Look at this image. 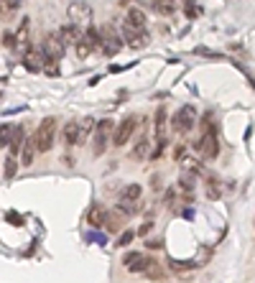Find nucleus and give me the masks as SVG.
<instances>
[{
    "instance_id": "nucleus-1",
    "label": "nucleus",
    "mask_w": 255,
    "mask_h": 283,
    "mask_svg": "<svg viewBox=\"0 0 255 283\" xmlns=\"http://www.w3.org/2000/svg\"><path fill=\"white\" fill-rule=\"evenodd\" d=\"M54 138H57V120H54V118H43L39 122L36 133H33V145H36V151H41V153L51 151Z\"/></svg>"
},
{
    "instance_id": "nucleus-2",
    "label": "nucleus",
    "mask_w": 255,
    "mask_h": 283,
    "mask_svg": "<svg viewBox=\"0 0 255 283\" xmlns=\"http://www.w3.org/2000/svg\"><path fill=\"white\" fill-rule=\"evenodd\" d=\"M110 141H113V120H99L95 128V138H92V156H102L107 151Z\"/></svg>"
},
{
    "instance_id": "nucleus-3",
    "label": "nucleus",
    "mask_w": 255,
    "mask_h": 283,
    "mask_svg": "<svg viewBox=\"0 0 255 283\" xmlns=\"http://www.w3.org/2000/svg\"><path fill=\"white\" fill-rule=\"evenodd\" d=\"M194 122H196V110H194V105H184L174 115V130L181 133V135H186V133L194 128Z\"/></svg>"
},
{
    "instance_id": "nucleus-4",
    "label": "nucleus",
    "mask_w": 255,
    "mask_h": 283,
    "mask_svg": "<svg viewBox=\"0 0 255 283\" xmlns=\"http://www.w3.org/2000/svg\"><path fill=\"white\" fill-rule=\"evenodd\" d=\"M99 49H102L107 56H115L120 49H123V43H120V36H118V31L113 26H105L102 31H99Z\"/></svg>"
},
{
    "instance_id": "nucleus-5",
    "label": "nucleus",
    "mask_w": 255,
    "mask_h": 283,
    "mask_svg": "<svg viewBox=\"0 0 255 283\" xmlns=\"http://www.w3.org/2000/svg\"><path fill=\"white\" fill-rule=\"evenodd\" d=\"M123 265L130 270V273H146V270H148L151 265H156V263L151 260L148 253H128V255L123 258Z\"/></svg>"
},
{
    "instance_id": "nucleus-6",
    "label": "nucleus",
    "mask_w": 255,
    "mask_h": 283,
    "mask_svg": "<svg viewBox=\"0 0 255 283\" xmlns=\"http://www.w3.org/2000/svg\"><path fill=\"white\" fill-rule=\"evenodd\" d=\"M66 13H69V20L77 23V26L90 23L92 20V8H90V3H84V0H74V3L66 8Z\"/></svg>"
},
{
    "instance_id": "nucleus-7",
    "label": "nucleus",
    "mask_w": 255,
    "mask_h": 283,
    "mask_svg": "<svg viewBox=\"0 0 255 283\" xmlns=\"http://www.w3.org/2000/svg\"><path fill=\"white\" fill-rule=\"evenodd\" d=\"M136 125H138V120L136 118H125L123 122H120V125L113 130V141H110V143H113V145H118V148H120V145H125L130 138H133V130H136Z\"/></svg>"
},
{
    "instance_id": "nucleus-8",
    "label": "nucleus",
    "mask_w": 255,
    "mask_h": 283,
    "mask_svg": "<svg viewBox=\"0 0 255 283\" xmlns=\"http://www.w3.org/2000/svg\"><path fill=\"white\" fill-rule=\"evenodd\" d=\"M196 151L202 153L204 158H217V153H219L217 133H215V130H204V135H202V138H199V143H196Z\"/></svg>"
},
{
    "instance_id": "nucleus-9",
    "label": "nucleus",
    "mask_w": 255,
    "mask_h": 283,
    "mask_svg": "<svg viewBox=\"0 0 255 283\" xmlns=\"http://www.w3.org/2000/svg\"><path fill=\"white\" fill-rule=\"evenodd\" d=\"M41 51L46 54V59H49V61H61L66 46L61 43V39L57 36V33H51V36H46V41H43V49H41Z\"/></svg>"
},
{
    "instance_id": "nucleus-10",
    "label": "nucleus",
    "mask_w": 255,
    "mask_h": 283,
    "mask_svg": "<svg viewBox=\"0 0 255 283\" xmlns=\"http://www.w3.org/2000/svg\"><path fill=\"white\" fill-rule=\"evenodd\" d=\"M123 39L128 41L130 49H143L148 43V31L146 28H133V26L123 23Z\"/></svg>"
},
{
    "instance_id": "nucleus-11",
    "label": "nucleus",
    "mask_w": 255,
    "mask_h": 283,
    "mask_svg": "<svg viewBox=\"0 0 255 283\" xmlns=\"http://www.w3.org/2000/svg\"><path fill=\"white\" fill-rule=\"evenodd\" d=\"M46 54H43L41 49H31V51H26V56H23V66L28 72H41L43 66H46Z\"/></svg>"
},
{
    "instance_id": "nucleus-12",
    "label": "nucleus",
    "mask_w": 255,
    "mask_h": 283,
    "mask_svg": "<svg viewBox=\"0 0 255 283\" xmlns=\"http://www.w3.org/2000/svg\"><path fill=\"white\" fill-rule=\"evenodd\" d=\"M57 36L61 39L64 46H69V43H77V41H79L84 33H82V28L77 26V23H69V26H61V28L57 31Z\"/></svg>"
},
{
    "instance_id": "nucleus-13",
    "label": "nucleus",
    "mask_w": 255,
    "mask_h": 283,
    "mask_svg": "<svg viewBox=\"0 0 255 283\" xmlns=\"http://www.w3.org/2000/svg\"><path fill=\"white\" fill-rule=\"evenodd\" d=\"M28 26H31V18H23L18 26V33H13L16 36V49L20 51H28Z\"/></svg>"
},
{
    "instance_id": "nucleus-14",
    "label": "nucleus",
    "mask_w": 255,
    "mask_h": 283,
    "mask_svg": "<svg viewBox=\"0 0 255 283\" xmlns=\"http://www.w3.org/2000/svg\"><path fill=\"white\" fill-rule=\"evenodd\" d=\"M61 138H64V145H77L79 143V122H66Z\"/></svg>"
},
{
    "instance_id": "nucleus-15",
    "label": "nucleus",
    "mask_w": 255,
    "mask_h": 283,
    "mask_svg": "<svg viewBox=\"0 0 255 283\" xmlns=\"http://www.w3.org/2000/svg\"><path fill=\"white\" fill-rule=\"evenodd\" d=\"M105 207H99V204H92V209L87 212V222H90V227H102L105 224Z\"/></svg>"
},
{
    "instance_id": "nucleus-16",
    "label": "nucleus",
    "mask_w": 255,
    "mask_h": 283,
    "mask_svg": "<svg viewBox=\"0 0 255 283\" xmlns=\"http://www.w3.org/2000/svg\"><path fill=\"white\" fill-rule=\"evenodd\" d=\"M148 148H151V141H148V135H143V138L133 145V151H130V158L133 161H143V158L148 156Z\"/></svg>"
},
{
    "instance_id": "nucleus-17",
    "label": "nucleus",
    "mask_w": 255,
    "mask_h": 283,
    "mask_svg": "<svg viewBox=\"0 0 255 283\" xmlns=\"http://www.w3.org/2000/svg\"><path fill=\"white\" fill-rule=\"evenodd\" d=\"M125 23L133 26V28H146V13H143L140 8H130V10H128V18H125Z\"/></svg>"
},
{
    "instance_id": "nucleus-18",
    "label": "nucleus",
    "mask_w": 255,
    "mask_h": 283,
    "mask_svg": "<svg viewBox=\"0 0 255 283\" xmlns=\"http://www.w3.org/2000/svg\"><path fill=\"white\" fill-rule=\"evenodd\" d=\"M151 5L158 16H174L176 13V0H151Z\"/></svg>"
},
{
    "instance_id": "nucleus-19",
    "label": "nucleus",
    "mask_w": 255,
    "mask_h": 283,
    "mask_svg": "<svg viewBox=\"0 0 255 283\" xmlns=\"http://www.w3.org/2000/svg\"><path fill=\"white\" fill-rule=\"evenodd\" d=\"M20 5H23V0H0V16H3V18L16 16Z\"/></svg>"
},
{
    "instance_id": "nucleus-20",
    "label": "nucleus",
    "mask_w": 255,
    "mask_h": 283,
    "mask_svg": "<svg viewBox=\"0 0 255 283\" xmlns=\"http://www.w3.org/2000/svg\"><path fill=\"white\" fill-rule=\"evenodd\" d=\"M23 141H26V133H23V128H13V135H10V156H16L18 151H20V145H23Z\"/></svg>"
},
{
    "instance_id": "nucleus-21",
    "label": "nucleus",
    "mask_w": 255,
    "mask_h": 283,
    "mask_svg": "<svg viewBox=\"0 0 255 283\" xmlns=\"http://www.w3.org/2000/svg\"><path fill=\"white\" fill-rule=\"evenodd\" d=\"M120 222H123V217H120V214L115 212H105V224H102V227L107 230V232H120V227H123V224H120Z\"/></svg>"
},
{
    "instance_id": "nucleus-22",
    "label": "nucleus",
    "mask_w": 255,
    "mask_h": 283,
    "mask_svg": "<svg viewBox=\"0 0 255 283\" xmlns=\"http://www.w3.org/2000/svg\"><path fill=\"white\" fill-rule=\"evenodd\" d=\"M156 141H166V107L156 112Z\"/></svg>"
},
{
    "instance_id": "nucleus-23",
    "label": "nucleus",
    "mask_w": 255,
    "mask_h": 283,
    "mask_svg": "<svg viewBox=\"0 0 255 283\" xmlns=\"http://www.w3.org/2000/svg\"><path fill=\"white\" fill-rule=\"evenodd\" d=\"M74 46H77V56H79V59H87V56H90V54L95 51V49H92V43L87 41V36H82L79 41L74 43Z\"/></svg>"
},
{
    "instance_id": "nucleus-24",
    "label": "nucleus",
    "mask_w": 255,
    "mask_h": 283,
    "mask_svg": "<svg viewBox=\"0 0 255 283\" xmlns=\"http://www.w3.org/2000/svg\"><path fill=\"white\" fill-rule=\"evenodd\" d=\"M23 166H31L33 163V156H36V145H33V138L31 141H23Z\"/></svg>"
},
{
    "instance_id": "nucleus-25",
    "label": "nucleus",
    "mask_w": 255,
    "mask_h": 283,
    "mask_svg": "<svg viewBox=\"0 0 255 283\" xmlns=\"http://www.w3.org/2000/svg\"><path fill=\"white\" fill-rule=\"evenodd\" d=\"M118 212H123V214H136V212H140V204H138V202H130V199H120V202H118Z\"/></svg>"
},
{
    "instance_id": "nucleus-26",
    "label": "nucleus",
    "mask_w": 255,
    "mask_h": 283,
    "mask_svg": "<svg viewBox=\"0 0 255 283\" xmlns=\"http://www.w3.org/2000/svg\"><path fill=\"white\" fill-rule=\"evenodd\" d=\"M10 135H13V125H10V122H3V125H0V148H5L10 143Z\"/></svg>"
},
{
    "instance_id": "nucleus-27",
    "label": "nucleus",
    "mask_w": 255,
    "mask_h": 283,
    "mask_svg": "<svg viewBox=\"0 0 255 283\" xmlns=\"http://www.w3.org/2000/svg\"><path fill=\"white\" fill-rule=\"evenodd\" d=\"M123 199L138 202V199H140V186H138V184H130V186H125V191H123Z\"/></svg>"
},
{
    "instance_id": "nucleus-28",
    "label": "nucleus",
    "mask_w": 255,
    "mask_h": 283,
    "mask_svg": "<svg viewBox=\"0 0 255 283\" xmlns=\"http://www.w3.org/2000/svg\"><path fill=\"white\" fill-rule=\"evenodd\" d=\"M16 171H18V161H16L13 156H8L5 158V179H13Z\"/></svg>"
},
{
    "instance_id": "nucleus-29",
    "label": "nucleus",
    "mask_w": 255,
    "mask_h": 283,
    "mask_svg": "<svg viewBox=\"0 0 255 283\" xmlns=\"http://www.w3.org/2000/svg\"><path fill=\"white\" fill-rule=\"evenodd\" d=\"M133 240H136V232H133V230H125L123 235L118 237V243H115V245H118V247H125V245H130Z\"/></svg>"
},
{
    "instance_id": "nucleus-30",
    "label": "nucleus",
    "mask_w": 255,
    "mask_h": 283,
    "mask_svg": "<svg viewBox=\"0 0 255 283\" xmlns=\"http://www.w3.org/2000/svg\"><path fill=\"white\" fill-rule=\"evenodd\" d=\"M3 46H5V49H16V36H13L10 31L3 33Z\"/></svg>"
},
{
    "instance_id": "nucleus-31",
    "label": "nucleus",
    "mask_w": 255,
    "mask_h": 283,
    "mask_svg": "<svg viewBox=\"0 0 255 283\" xmlns=\"http://www.w3.org/2000/svg\"><path fill=\"white\" fill-rule=\"evenodd\" d=\"M181 189H186V191H192V189H194V176H189V174H184V176H181Z\"/></svg>"
},
{
    "instance_id": "nucleus-32",
    "label": "nucleus",
    "mask_w": 255,
    "mask_h": 283,
    "mask_svg": "<svg viewBox=\"0 0 255 283\" xmlns=\"http://www.w3.org/2000/svg\"><path fill=\"white\" fill-rule=\"evenodd\" d=\"M5 217H8V222H13V224H16V227H20V224H23V220H20V217H18V214H16V212H8V214H5Z\"/></svg>"
},
{
    "instance_id": "nucleus-33",
    "label": "nucleus",
    "mask_w": 255,
    "mask_h": 283,
    "mask_svg": "<svg viewBox=\"0 0 255 283\" xmlns=\"http://www.w3.org/2000/svg\"><path fill=\"white\" fill-rule=\"evenodd\" d=\"M196 54H202V56H212V59H222V54H215V51H207V49H194Z\"/></svg>"
},
{
    "instance_id": "nucleus-34",
    "label": "nucleus",
    "mask_w": 255,
    "mask_h": 283,
    "mask_svg": "<svg viewBox=\"0 0 255 283\" xmlns=\"http://www.w3.org/2000/svg\"><path fill=\"white\" fill-rule=\"evenodd\" d=\"M151 227H153V222H143V227H140L136 235H148V232H151Z\"/></svg>"
},
{
    "instance_id": "nucleus-35",
    "label": "nucleus",
    "mask_w": 255,
    "mask_h": 283,
    "mask_svg": "<svg viewBox=\"0 0 255 283\" xmlns=\"http://www.w3.org/2000/svg\"><path fill=\"white\" fill-rule=\"evenodd\" d=\"M43 72H46V74H59V66L57 64H46V66H43Z\"/></svg>"
},
{
    "instance_id": "nucleus-36",
    "label": "nucleus",
    "mask_w": 255,
    "mask_h": 283,
    "mask_svg": "<svg viewBox=\"0 0 255 283\" xmlns=\"http://www.w3.org/2000/svg\"><path fill=\"white\" fill-rule=\"evenodd\" d=\"M146 247H148V250H158V247H161V240H148Z\"/></svg>"
},
{
    "instance_id": "nucleus-37",
    "label": "nucleus",
    "mask_w": 255,
    "mask_h": 283,
    "mask_svg": "<svg viewBox=\"0 0 255 283\" xmlns=\"http://www.w3.org/2000/svg\"><path fill=\"white\" fill-rule=\"evenodd\" d=\"M120 3H123V5H128V3H133V0H120Z\"/></svg>"
}]
</instances>
